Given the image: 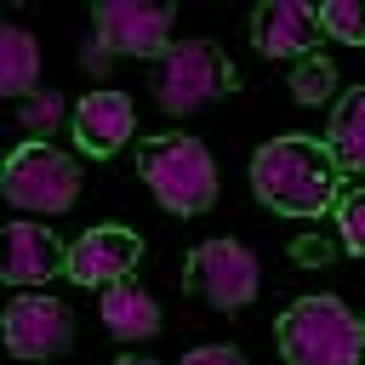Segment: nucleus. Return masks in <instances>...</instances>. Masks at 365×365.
Returning <instances> with one entry per match:
<instances>
[{
    "mask_svg": "<svg viewBox=\"0 0 365 365\" xmlns=\"http://www.w3.org/2000/svg\"><path fill=\"white\" fill-rule=\"evenodd\" d=\"M251 188L279 217H319L342 200V171L319 137L285 131L251 154Z\"/></svg>",
    "mask_w": 365,
    "mask_h": 365,
    "instance_id": "obj_1",
    "label": "nucleus"
},
{
    "mask_svg": "<svg viewBox=\"0 0 365 365\" xmlns=\"http://www.w3.org/2000/svg\"><path fill=\"white\" fill-rule=\"evenodd\" d=\"M137 171L171 217H200L217 200V165L200 137H148L137 143Z\"/></svg>",
    "mask_w": 365,
    "mask_h": 365,
    "instance_id": "obj_2",
    "label": "nucleus"
},
{
    "mask_svg": "<svg viewBox=\"0 0 365 365\" xmlns=\"http://www.w3.org/2000/svg\"><path fill=\"white\" fill-rule=\"evenodd\" d=\"M365 325L336 297H297L279 319V354L285 365H359Z\"/></svg>",
    "mask_w": 365,
    "mask_h": 365,
    "instance_id": "obj_3",
    "label": "nucleus"
},
{
    "mask_svg": "<svg viewBox=\"0 0 365 365\" xmlns=\"http://www.w3.org/2000/svg\"><path fill=\"white\" fill-rule=\"evenodd\" d=\"M234 86V63L222 57L217 40H182V46H165L148 68V91L165 114H194V108H211L222 91Z\"/></svg>",
    "mask_w": 365,
    "mask_h": 365,
    "instance_id": "obj_4",
    "label": "nucleus"
},
{
    "mask_svg": "<svg viewBox=\"0 0 365 365\" xmlns=\"http://www.w3.org/2000/svg\"><path fill=\"white\" fill-rule=\"evenodd\" d=\"M80 194V165L68 154H57L51 143H23L6 160V200L17 211H68Z\"/></svg>",
    "mask_w": 365,
    "mask_h": 365,
    "instance_id": "obj_5",
    "label": "nucleus"
},
{
    "mask_svg": "<svg viewBox=\"0 0 365 365\" xmlns=\"http://www.w3.org/2000/svg\"><path fill=\"white\" fill-rule=\"evenodd\" d=\"M188 291L211 308H245L257 297V257L240 240H200L188 251Z\"/></svg>",
    "mask_w": 365,
    "mask_h": 365,
    "instance_id": "obj_6",
    "label": "nucleus"
},
{
    "mask_svg": "<svg viewBox=\"0 0 365 365\" xmlns=\"http://www.w3.org/2000/svg\"><path fill=\"white\" fill-rule=\"evenodd\" d=\"M97 46L108 57H160L171 46V6L103 0L97 6Z\"/></svg>",
    "mask_w": 365,
    "mask_h": 365,
    "instance_id": "obj_7",
    "label": "nucleus"
},
{
    "mask_svg": "<svg viewBox=\"0 0 365 365\" xmlns=\"http://www.w3.org/2000/svg\"><path fill=\"white\" fill-rule=\"evenodd\" d=\"M68 336H74V325L57 297H17L6 308V348L17 359H51L68 348Z\"/></svg>",
    "mask_w": 365,
    "mask_h": 365,
    "instance_id": "obj_8",
    "label": "nucleus"
},
{
    "mask_svg": "<svg viewBox=\"0 0 365 365\" xmlns=\"http://www.w3.org/2000/svg\"><path fill=\"white\" fill-rule=\"evenodd\" d=\"M143 257V240L131 228H86L74 245H68V279L80 285H120Z\"/></svg>",
    "mask_w": 365,
    "mask_h": 365,
    "instance_id": "obj_9",
    "label": "nucleus"
},
{
    "mask_svg": "<svg viewBox=\"0 0 365 365\" xmlns=\"http://www.w3.org/2000/svg\"><path fill=\"white\" fill-rule=\"evenodd\" d=\"M251 40L262 57H314V40H319V17L314 6L302 0H268L257 17H251Z\"/></svg>",
    "mask_w": 365,
    "mask_h": 365,
    "instance_id": "obj_10",
    "label": "nucleus"
},
{
    "mask_svg": "<svg viewBox=\"0 0 365 365\" xmlns=\"http://www.w3.org/2000/svg\"><path fill=\"white\" fill-rule=\"evenodd\" d=\"M131 97L125 91H86L80 108H74V143L91 154V160H108L125 148L131 137Z\"/></svg>",
    "mask_w": 365,
    "mask_h": 365,
    "instance_id": "obj_11",
    "label": "nucleus"
},
{
    "mask_svg": "<svg viewBox=\"0 0 365 365\" xmlns=\"http://www.w3.org/2000/svg\"><path fill=\"white\" fill-rule=\"evenodd\" d=\"M51 274H68V245L40 222H11V234H6V279L11 285H40Z\"/></svg>",
    "mask_w": 365,
    "mask_h": 365,
    "instance_id": "obj_12",
    "label": "nucleus"
},
{
    "mask_svg": "<svg viewBox=\"0 0 365 365\" xmlns=\"http://www.w3.org/2000/svg\"><path fill=\"white\" fill-rule=\"evenodd\" d=\"M97 314H103V325H108L120 342H143V336H154V331H160V308H154V297H148L137 279L108 285V291H103V302H97Z\"/></svg>",
    "mask_w": 365,
    "mask_h": 365,
    "instance_id": "obj_13",
    "label": "nucleus"
},
{
    "mask_svg": "<svg viewBox=\"0 0 365 365\" xmlns=\"http://www.w3.org/2000/svg\"><path fill=\"white\" fill-rule=\"evenodd\" d=\"M325 148L336 160V171H354L365 177V86H354L336 114H331V131H325Z\"/></svg>",
    "mask_w": 365,
    "mask_h": 365,
    "instance_id": "obj_14",
    "label": "nucleus"
},
{
    "mask_svg": "<svg viewBox=\"0 0 365 365\" xmlns=\"http://www.w3.org/2000/svg\"><path fill=\"white\" fill-rule=\"evenodd\" d=\"M34 74H40V51H34L29 29H6L0 34V91L29 103L34 97Z\"/></svg>",
    "mask_w": 365,
    "mask_h": 365,
    "instance_id": "obj_15",
    "label": "nucleus"
},
{
    "mask_svg": "<svg viewBox=\"0 0 365 365\" xmlns=\"http://www.w3.org/2000/svg\"><path fill=\"white\" fill-rule=\"evenodd\" d=\"M314 17H319V34L342 46H365V0H325Z\"/></svg>",
    "mask_w": 365,
    "mask_h": 365,
    "instance_id": "obj_16",
    "label": "nucleus"
},
{
    "mask_svg": "<svg viewBox=\"0 0 365 365\" xmlns=\"http://www.w3.org/2000/svg\"><path fill=\"white\" fill-rule=\"evenodd\" d=\"M331 86H336V68L314 51V57H302L297 68H291V97L297 103H325L331 97Z\"/></svg>",
    "mask_w": 365,
    "mask_h": 365,
    "instance_id": "obj_17",
    "label": "nucleus"
},
{
    "mask_svg": "<svg viewBox=\"0 0 365 365\" xmlns=\"http://www.w3.org/2000/svg\"><path fill=\"white\" fill-rule=\"evenodd\" d=\"M336 228H342V245L354 257H365V194H342L336 200Z\"/></svg>",
    "mask_w": 365,
    "mask_h": 365,
    "instance_id": "obj_18",
    "label": "nucleus"
},
{
    "mask_svg": "<svg viewBox=\"0 0 365 365\" xmlns=\"http://www.w3.org/2000/svg\"><path fill=\"white\" fill-rule=\"evenodd\" d=\"M57 120H63V97H57V91H34V97L23 103V131H34V137L46 131V137H51Z\"/></svg>",
    "mask_w": 365,
    "mask_h": 365,
    "instance_id": "obj_19",
    "label": "nucleus"
},
{
    "mask_svg": "<svg viewBox=\"0 0 365 365\" xmlns=\"http://www.w3.org/2000/svg\"><path fill=\"white\" fill-rule=\"evenodd\" d=\"M182 365H245V359H240L234 348H194Z\"/></svg>",
    "mask_w": 365,
    "mask_h": 365,
    "instance_id": "obj_20",
    "label": "nucleus"
},
{
    "mask_svg": "<svg viewBox=\"0 0 365 365\" xmlns=\"http://www.w3.org/2000/svg\"><path fill=\"white\" fill-rule=\"evenodd\" d=\"M80 68H91V74H103V68H108V51H103L97 40H86V46H80Z\"/></svg>",
    "mask_w": 365,
    "mask_h": 365,
    "instance_id": "obj_21",
    "label": "nucleus"
},
{
    "mask_svg": "<svg viewBox=\"0 0 365 365\" xmlns=\"http://www.w3.org/2000/svg\"><path fill=\"white\" fill-rule=\"evenodd\" d=\"M114 365H154V359H114Z\"/></svg>",
    "mask_w": 365,
    "mask_h": 365,
    "instance_id": "obj_22",
    "label": "nucleus"
}]
</instances>
